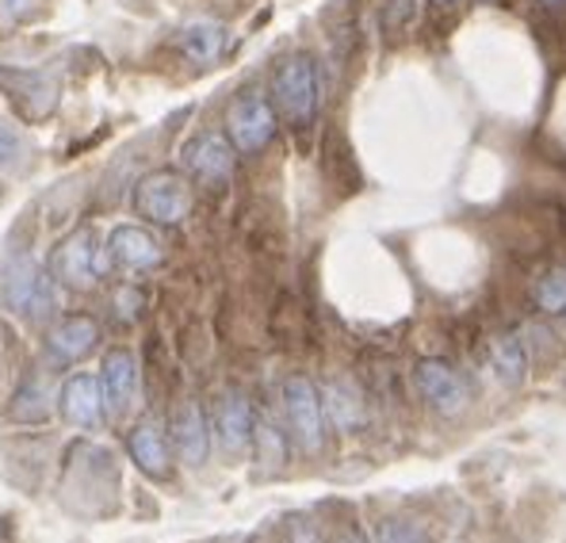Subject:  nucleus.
Returning <instances> with one entry per match:
<instances>
[{
    "label": "nucleus",
    "mask_w": 566,
    "mask_h": 543,
    "mask_svg": "<svg viewBox=\"0 0 566 543\" xmlns=\"http://www.w3.org/2000/svg\"><path fill=\"white\" fill-rule=\"evenodd\" d=\"M135 207L142 219L157 222V227H180L191 215V184L185 173L172 169L146 173L135 188Z\"/></svg>",
    "instance_id": "1"
},
{
    "label": "nucleus",
    "mask_w": 566,
    "mask_h": 543,
    "mask_svg": "<svg viewBox=\"0 0 566 543\" xmlns=\"http://www.w3.org/2000/svg\"><path fill=\"white\" fill-rule=\"evenodd\" d=\"M272 96H276V112L287 123H311L318 112V70L306 54L283 58L272 73Z\"/></svg>",
    "instance_id": "2"
},
{
    "label": "nucleus",
    "mask_w": 566,
    "mask_h": 543,
    "mask_svg": "<svg viewBox=\"0 0 566 543\" xmlns=\"http://www.w3.org/2000/svg\"><path fill=\"white\" fill-rule=\"evenodd\" d=\"M0 295L20 317H43L50 311V280L28 253H12L0 264Z\"/></svg>",
    "instance_id": "3"
},
{
    "label": "nucleus",
    "mask_w": 566,
    "mask_h": 543,
    "mask_svg": "<svg viewBox=\"0 0 566 543\" xmlns=\"http://www.w3.org/2000/svg\"><path fill=\"white\" fill-rule=\"evenodd\" d=\"M54 275L70 291H93L104 275V249L88 227L73 230L62 246L54 249Z\"/></svg>",
    "instance_id": "4"
},
{
    "label": "nucleus",
    "mask_w": 566,
    "mask_h": 543,
    "mask_svg": "<svg viewBox=\"0 0 566 543\" xmlns=\"http://www.w3.org/2000/svg\"><path fill=\"white\" fill-rule=\"evenodd\" d=\"M283 409H287V425L303 452H322V437H326V406H322L318 390L303 375H291L283 383Z\"/></svg>",
    "instance_id": "5"
},
{
    "label": "nucleus",
    "mask_w": 566,
    "mask_h": 543,
    "mask_svg": "<svg viewBox=\"0 0 566 543\" xmlns=\"http://www.w3.org/2000/svg\"><path fill=\"white\" fill-rule=\"evenodd\" d=\"M276 135V107L256 92H245L227 112V138L234 142L238 154H261Z\"/></svg>",
    "instance_id": "6"
},
{
    "label": "nucleus",
    "mask_w": 566,
    "mask_h": 543,
    "mask_svg": "<svg viewBox=\"0 0 566 543\" xmlns=\"http://www.w3.org/2000/svg\"><path fill=\"white\" fill-rule=\"evenodd\" d=\"M185 165L199 184H207V188H222V184L234 177L238 149L227 135L207 130V135H196L185 146Z\"/></svg>",
    "instance_id": "7"
},
{
    "label": "nucleus",
    "mask_w": 566,
    "mask_h": 543,
    "mask_svg": "<svg viewBox=\"0 0 566 543\" xmlns=\"http://www.w3.org/2000/svg\"><path fill=\"white\" fill-rule=\"evenodd\" d=\"M413 379H418V390L421 398L429 403L432 409H440V414H463L471 403V387L468 379H463L460 372H455L452 364L444 361H421L418 367H413Z\"/></svg>",
    "instance_id": "8"
},
{
    "label": "nucleus",
    "mask_w": 566,
    "mask_h": 543,
    "mask_svg": "<svg viewBox=\"0 0 566 543\" xmlns=\"http://www.w3.org/2000/svg\"><path fill=\"white\" fill-rule=\"evenodd\" d=\"M107 253L119 269L127 272H149L161 264V241L154 238L149 230L142 227H119L112 230V241H107Z\"/></svg>",
    "instance_id": "9"
},
{
    "label": "nucleus",
    "mask_w": 566,
    "mask_h": 543,
    "mask_svg": "<svg viewBox=\"0 0 566 543\" xmlns=\"http://www.w3.org/2000/svg\"><path fill=\"white\" fill-rule=\"evenodd\" d=\"M57 403H62V417L70 425H77V429H96L107 409L104 390H99V383L93 375H73V379H65Z\"/></svg>",
    "instance_id": "10"
},
{
    "label": "nucleus",
    "mask_w": 566,
    "mask_h": 543,
    "mask_svg": "<svg viewBox=\"0 0 566 543\" xmlns=\"http://www.w3.org/2000/svg\"><path fill=\"white\" fill-rule=\"evenodd\" d=\"M138 390V364L127 348H112L104 356V406L112 409L115 417H123L135 403Z\"/></svg>",
    "instance_id": "11"
},
{
    "label": "nucleus",
    "mask_w": 566,
    "mask_h": 543,
    "mask_svg": "<svg viewBox=\"0 0 566 543\" xmlns=\"http://www.w3.org/2000/svg\"><path fill=\"white\" fill-rule=\"evenodd\" d=\"M172 432H177V448L180 459L188 467H199L207 459V448H211V437H207V421H203V409L199 403H185L172 417Z\"/></svg>",
    "instance_id": "12"
},
{
    "label": "nucleus",
    "mask_w": 566,
    "mask_h": 543,
    "mask_svg": "<svg viewBox=\"0 0 566 543\" xmlns=\"http://www.w3.org/2000/svg\"><path fill=\"white\" fill-rule=\"evenodd\" d=\"M96 345V322L93 317H65L54 333H50V356L62 364L85 361Z\"/></svg>",
    "instance_id": "13"
},
{
    "label": "nucleus",
    "mask_w": 566,
    "mask_h": 543,
    "mask_svg": "<svg viewBox=\"0 0 566 543\" xmlns=\"http://www.w3.org/2000/svg\"><path fill=\"white\" fill-rule=\"evenodd\" d=\"M180 50H185V58H191L196 65L219 62L222 50H227V28H222V23H211V20L188 23V28L180 31Z\"/></svg>",
    "instance_id": "14"
},
{
    "label": "nucleus",
    "mask_w": 566,
    "mask_h": 543,
    "mask_svg": "<svg viewBox=\"0 0 566 543\" xmlns=\"http://www.w3.org/2000/svg\"><path fill=\"white\" fill-rule=\"evenodd\" d=\"M130 456L146 474L154 479H165L169 474V445H165V432L161 425H138L130 432Z\"/></svg>",
    "instance_id": "15"
},
{
    "label": "nucleus",
    "mask_w": 566,
    "mask_h": 543,
    "mask_svg": "<svg viewBox=\"0 0 566 543\" xmlns=\"http://www.w3.org/2000/svg\"><path fill=\"white\" fill-rule=\"evenodd\" d=\"M490 367H494L497 383L510 390L524 387V379H528V353H524L521 337H497L494 345H490Z\"/></svg>",
    "instance_id": "16"
},
{
    "label": "nucleus",
    "mask_w": 566,
    "mask_h": 543,
    "mask_svg": "<svg viewBox=\"0 0 566 543\" xmlns=\"http://www.w3.org/2000/svg\"><path fill=\"white\" fill-rule=\"evenodd\" d=\"M219 432L227 452H241L253 440V409H249L245 395H227L219 406Z\"/></svg>",
    "instance_id": "17"
},
{
    "label": "nucleus",
    "mask_w": 566,
    "mask_h": 543,
    "mask_svg": "<svg viewBox=\"0 0 566 543\" xmlns=\"http://www.w3.org/2000/svg\"><path fill=\"white\" fill-rule=\"evenodd\" d=\"M322 406L329 409V417H333V425H337V429H345V432L360 429L364 403H360V395H356L353 383H329V387H326V403H322Z\"/></svg>",
    "instance_id": "18"
},
{
    "label": "nucleus",
    "mask_w": 566,
    "mask_h": 543,
    "mask_svg": "<svg viewBox=\"0 0 566 543\" xmlns=\"http://www.w3.org/2000/svg\"><path fill=\"white\" fill-rule=\"evenodd\" d=\"M4 85L23 100V107H28L31 119H43V112H39V104H35L39 96H43L46 104H57V85L50 77H43V73H20V77H4Z\"/></svg>",
    "instance_id": "19"
},
{
    "label": "nucleus",
    "mask_w": 566,
    "mask_h": 543,
    "mask_svg": "<svg viewBox=\"0 0 566 543\" xmlns=\"http://www.w3.org/2000/svg\"><path fill=\"white\" fill-rule=\"evenodd\" d=\"M31 161V146L20 135V127H12L8 119H0V173H20Z\"/></svg>",
    "instance_id": "20"
},
{
    "label": "nucleus",
    "mask_w": 566,
    "mask_h": 543,
    "mask_svg": "<svg viewBox=\"0 0 566 543\" xmlns=\"http://www.w3.org/2000/svg\"><path fill=\"white\" fill-rule=\"evenodd\" d=\"M536 306L544 314H566V272H552L547 280H539Z\"/></svg>",
    "instance_id": "21"
},
{
    "label": "nucleus",
    "mask_w": 566,
    "mask_h": 543,
    "mask_svg": "<svg viewBox=\"0 0 566 543\" xmlns=\"http://www.w3.org/2000/svg\"><path fill=\"white\" fill-rule=\"evenodd\" d=\"M379 543H432V540H429V532L418 529V524L387 521V524H379Z\"/></svg>",
    "instance_id": "22"
},
{
    "label": "nucleus",
    "mask_w": 566,
    "mask_h": 543,
    "mask_svg": "<svg viewBox=\"0 0 566 543\" xmlns=\"http://www.w3.org/2000/svg\"><path fill=\"white\" fill-rule=\"evenodd\" d=\"M46 0H0V23L4 28H15V23L31 20L35 12H43Z\"/></svg>",
    "instance_id": "23"
},
{
    "label": "nucleus",
    "mask_w": 566,
    "mask_h": 543,
    "mask_svg": "<svg viewBox=\"0 0 566 543\" xmlns=\"http://www.w3.org/2000/svg\"><path fill=\"white\" fill-rule=\"evenodd\" d=\"M253 437H256V445H261V459L269 467H280L283 463V440H280V432L272 429L269 421H261L253 429Z\"/></svg>",
    "instance_id": "24"
},
{
    "label": "nucleus",
    "mask_w": 566,
    "mask_h": 543,
    "mask_svg": "<svg viewBox=\"0 0 566 543\" xmlns=\"http://www.w3.org/2000/svg\"><path fill=\"white\" fill-rule=\"evenodd\" d=\"M410 20H413V4H410V0H390V15H387L390 28H406Z\"/></svg>",
    "instance_id": "25"
},
{
    "label": "nucleus",
    "mask_w": 566,
    "mask_h": 543,
    "mask_svg": "<svg viewBox=\"0 0 566 543\" xmlns=\"http://www.w3.org/2000/svg\"><path fill=\"white\" fill-rule=\"evenodd\" d=\"M333 543H368V540H364L360 532H340V536L333 540Z\"/></svg>",
    "instance_id": "26"
},
{
    "label": "nucleus",
    "mask_w": 566,
    "mask_h": 543,
    "mask_svg": "<svg viewBox=\"0 0 566 543\" xmlns=\"http://www.w3.org/2000/svg\"><path fill=\"white\" fill-rule=\"evenodd\" d=\"M0 543H12V524H8V516H0Z\"/></svg>",
    "instance_id": "27"
},
{
    "label": "nucleus",
    "mask_w": 566,
    "mask_h": 543,
    "mask_svg": "<svg viewBox=\"0 0 566 543\" xmlns=\"http://www.w3.org/2000/svg\"><path fill=\"white\" fill-rule=\"evenodd\" d=\"M253 543H276V540H272L269 532H261V536H253Z\"/></svg>",
    "instance_id": "28"
},
{
    "label": "nucleus",
    "mask_w": 566,
    "mask_h": 543,
    "mask_svg": "<svg viewBox=\"0 0 566 543\" xmlns=\"http://www.w3.org/2000/svg\"><path fill=\"white\" fill-rule=\"evenodd\" d=\"M295 543H314V536H311V532H306V536H298Z\"/></svg>",
    "instance_id": "29"
},
{
    "label": "nucleus",
    "mask_w": 566,
    "mask_h": 543,
    "mask_svg": "<svg viewBox=\"0 0 566 543\" xmlns=\"http://www.w3.org/2000/svg\"><path fill=\"white\" fill-rule=\"evenodd\" d=\"M432 4H455V0H432Z\"/></svg>",
    "instance_id": "30"
},
{
    "label": "nucleus",
    "mask_w": 566,
    "mask_h": 543,
    "mask_svg": "<svg viewBox=\"0 0 566 543\" xmlns=\"http://www.w3.org/2000/svg\"><path fill=\"white\" fill-rule=\"evenodd\" d=\"M547 4H559V0H547Z\"/></svg>",
    "instance_id": "31"
}]
</instances>
